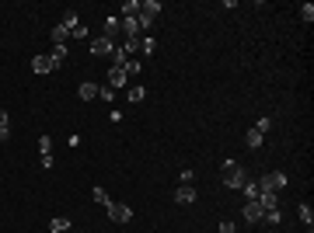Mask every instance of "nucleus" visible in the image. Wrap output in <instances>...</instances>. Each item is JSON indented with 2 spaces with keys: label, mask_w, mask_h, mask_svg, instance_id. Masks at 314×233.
Segmentation results:
<instances>
[{
  "label": "nucleus",
  "mask_w": 314,
  "mask_h": 233,
  "mask_svg": "<svg viewBox=\"0 0 314 233\" xmlns=\"http://www.w3.org/2000/svg\"><path fill=\"white\" fill-rule=\"evenodd\" d=\"M91 198H95L98 205H108V202H112V198H108V192H105V188H91Z\"/></svg>",
  "instance_id": "obj_25"
},
{
  "label": "nucleus",
  "mask_w": 314,
  "mask_h": 233,
  "mask_svg": "<svg viewBox=\"0 0 314 233\" xmlns=\"http://www.w3.org/2000/svg\"><path fill=\"white\" fill-rule=\"evenodd\" d=\"M258 188H262V192H279V188H286V174L273 171V174H265L258 181Z\"/></svg>",
  "instance_id": "obj_5"
},
{
  "label": "nucleus",
  "mask_w": 314,
  "mask_h": 233,
  "mask_svg": "<svg viewBox=\"0 0 314 233\" xmlns=\"http://www.w3.org/2000/svg\"><path fill=\"white\" fill-rule=\"evenodd\" d=\"M112 49H116V42H112V39H105V35L91 42V56H112Z\"/></svg>",
  "instance_id": "obj_7"
},
{
  "label": "nucleus",
  "mask_w": 314,
  "mask_h": 233,
  "mask_svg": "<svg viewBox=\"0 0 314 233\" xmlns=\"http://www.w3.org/2000/svg\"><path fill=\"white\" fill-rule=\"evenodd\" d=\"M262 209H279V192H258V198H255Z\"/></svg>",
  "instance_id": "obj_11"
},
{
  "label": "nucleus",
  "mask_w": 314,
  "mask_h": 233,
  "mask_svg": "<svg viewBox=\"0 0 314 233\" xmlns=\"http://www.w3.org/2000/svg\"><path fill=\"white\" fill-rule=\"evenodd\" d=\"M192 181H196V174H192V171H189V167H185V171H182V174H178V185H192Z\"/></svg>",
  "instance_id": "obj_33"
},
{
  "label": "nucleus",
  "mask_w": 314,
  "mask_h": 233,
  "mask_svg": "<svg viewBox=\"0 0 314 233\" xmlns=\"http://www.w3.org/2000/svg\"><path fill=\"white\" fill-rule=\"evenodd\" d=\"M32 70H35L39 77H42V73H49V70H53V66H49V56H35V59H32Z\"/></svg>",
  "instance_id": "obj_17"
},
{
  "label": "nucleus",
  "mask_w": 314,
  "mask_h": 233,
  "mask_svg": "<svg viewBox=\"0 0 314 233\" xmlns=\"http://www.w3.org/2000/svg\"><path fill=\"white\" fill-rule=\"evenodd\" d=\"M11 139V115L0 108V143H7Z\"/></svg>",
  "instance_id": "obj_14"
},
{
  "label": "nucleus",
  "mask_w": 314,
  "mask_h": 233,
  "mask_svg": "<svg viewBox=\"0 0 314 233\" xmlns=\"http://www.w3.org/2000/svg\"><path fill=\"white\" fill-rule=\"evenodd\" d=\"M241 216H244L248 223H262V216H265V209H262V205H258L255 198H252V202H248V205L241 209Z\"/></svg>",
  "instance_id": "obj_9"
},
{
  "label": "nucleus",
  "mask_w": 314,
  "mask_h": 233,
  "mask_svg": "<svg viewBox=\"0 0 314 233\" xmlns=\"http://www.w3.org/2000/svg\"><path fill=\"white\" fill-rule=\"evenodd\" d=\"M241 192H244V198H248V202H252V198H258V192H262V188H258V181H252V177H248V181H244V188H241Z\"/></svg>",
  "instance_id": "obj_21"
},
{
  "label": "nucleus",
  "mask_w": 314,
  "mask_h": 233,
  "mask_svg": "<svg viewBox=\"0 0 314 233\" xmlns=\"http://www.w3.org/2000/svg\"><path fill=\"white\" fill-rule=\"evenodd\" d=\"M122 35V18L112 14V18H105V39H119Z\"/></svg>",
  "instance_id": "obj_10"
},
{
  "label": "nucleus",
  "mask_w": 314,
  "mask_h": 233,
  "mask_svg": "<svg viewBox=\"0 0 314 233\" xmlns=\"http://www.w3.org/2000/svg\"><path fill=\"white\" fill-rule=\"evenodd\" d=\"M137 14H140V0H126L119 11V18H137Z\"/></svg>",
  "instance_id": "obj_16"
},
{
  "label": "nucleus",
  "mask_w": 314,
  "mask_h": 233,
  "mask_svg": "<svg viewBox=\"0 0 314 233\" xmlns=\"http://www.w3.org/2000/svg\"><path fill=\"white\" fill-rule=\"evenodd\" d=\"M39 150H42V157L53 153V139H49V136H39Z\"/></svg>",
  "instance_id": "obj_32"
},
{
  "label": "nucleus",
  "mask_w": 314,
  "mask_h": 233,
  "mask_svg": "<svg viewBox=\"0 0 314 233\" xmlns=\"http://www.w3.org/2000/svg\"><path fill=\"white\" fill-rule=\"evenodd\" d=\"M126 97H129V101H133V105H140V101H143V97H147V91H143V84H133V87H129V91H126Z\"/></svg>",
  "instance_id": "obj_19"
},
{
  "label": "nucleus",
  "mask_w": 314,
  "mask_h": 233,
  "mask_svg": "<svg viewBox=\"0 0 314 233\" xmlns=\"http://www.w3.org/2000/svg\"><path fill=\"white\" fill-rule=\"evenodd\" d=\"M269 129H273V118H269V115H262V118L255 122V133H262V136H265Z\"/></svg>",
  "instance_id": "obj_27"
},
{
  "label": "nucleus",
  "mask_w": 314,
  "mask_h": 233,
  "mask_svg": "<svg viewBox=\"0 0 314 233\" xmlns=\"http://www.w3.org/2000/svg\"><path fill=\"white\" fill-rule=\"evenodd\" d=\"M157 14H161V4H157V0H143V4H140V14H137L140 28H150L157 21Z\"/></svg>",
  "instance_id": "obj_3"
},
{
  "label": "nucleus",
  "mask_w": 314,
  "mask_h": 233,
  "mask_svg": "<svg viewBox=\"0 0 314 233\" xmlns=\"http://www.w3.org/2000/svg\"><path fill=\"white\" fill-rule=\"evenodd\" d=\"M244 143H248L252 150H258V146L265 143V136H262V133H255V129H248V136H244Z\"/></svg>",
  "instance_id": "obj_23"
},
{
  "label": "nucleus",
  "mask_w": 314,
  "mask_h": 233,
  "mask_svg": "<svg viewBox=\"0 0 314 233\" xmlns=\"http://www.w3.org/2000/svg\"><path fill=\"white\" fill-rule=\"evenodd\" d=\"M98 97H101V101H112V97H116V91H112L108 84H101V87H98Z\"/></svg>",
  "instance_id": "obj_31"
},
{
  "label": "nucleus",
  "mask_w": 314,
  "mask_h": 233,
  "mask_svg": "<svg viewBox=\"0 0 314 233\" xmlns=\"http://www.w3.org/2000/svg\"><path fill=\"white\" fill-rule=\"evenodd\" d=\"M262 223H269V226H279V223H283V213H279V209H265Z\"/></svg>",
  "instance_id": "obj_22"
},
{
  "label": "nucleus",
  "mask_w": 314,
  "mask_h": 233,
  "mask_svg": "<svg viewBox=\"0 0 314 233\" xmlns=\"http://www.w3.org/2000/svg\"><path fill=\"white\" fill-rule=\"evenodd\" d=\"M220 177H223V185H227V188L241 192V188H244V181H248V171H244L237 160H223V167H220Z\"/></svg>",
  "instance_id": "obj_1"
},
{
  "label": "nucleus",
  "mask_w": 314,
  "mask_h": 233,
  "mask_svg": "<svg viewBox=\"0 0 314 233\" xmlns=\"http://www.w3.org/2000/svg\"><path fill=\"white\" fill-rule=\"evenodd\" d=\"M91 97H98V84H80V101H91Z\"/></svg>",
  "instance_id": "obj_20"
},
{
  "label": "nucleus",
  "mask_w": 314,
  "mask_h": 233,
  "mask_svg": "<svg viewBox=\"0 0 314 233\" xmlns=\"http://www.w3.org/2000/svg\"><path fill=\"white\" fill-rule=\"evenodd\" d=\"M63 59H66V45H53V53H49V66L59 70V66H63Z\"/></svg>",
  "instance_id": "obj_13"
},
{
  "label": "nucleus",
  "mask_w": 314,
  "mask_h": 233,
  "mask_svg": "<svg viewBox=\"0 0 314 233\" xmlns=\"http://www.w3.org/2000/svg\"><path fill=\"white\" fill-rule=\"evenodd\" d=\"M105 213H108L112 223H129V219H133V209H129V205H122V202H108V205H105Z\"/></svg>",
  "instance_id": "obj_4"
},
{
  "label": "nucleus",
  "mask_w": 314,
  "mask_h": 233,
  "mask_svg": "<svg viewBox=\"0 0 314 233\" xmlns=\"http://www.w3.org/2000/svg\"><path fill=\"white\" fill-rule=\"evenodd\" d=\"M74 24H77V14H74V11H66V14H63V21L53 28V45H66V39H70V28H74Z\"/></svg>",
  "instance_id": "obj_2"
},
{
  "label": "nucleus",
  "mask_w": 314,
  "mask_h": 233,
  "mask_svg": "<svg viewBox=\"0 0 314 233\" xmlns=\"http://www.w3.org/2000/svg\"><path fill=\"white\" fill-rule=\"evenodd\" d=\"M70 230V219L66 216H56V219H49V233H66Z\"/></svg>",
  "instance_id": "obj_15"
},
{
  "label": "nucleus",
  "mask_w": 314,
  "mask_h": 233,
  "mask_svg": "<svg viewBox=\"0 0 314 233\" xmlns=\"http://www.w3.org/2000/svg\"><path fill=\"white\" fill-rule=\"evenodd\" d=\"M122 49H126V56H133V53L140 49V39H126V45H122Z\"/></svg>",
  "instance_id": "obj_34"
},
{
  "label": "nucleus",
  "mask_w": 314,
  "mask_h": 233,
  "mask_svg": "<svg viewBox=\"0 0 314 233\" xmlns=\"http://www.w3.org/2000/svg\"><path fill=\"white\" fill-rule=\"evenodd\" d=\"M126 49H122V45H116V49H112V66H126Z\"/></svg>",
  "instance_id": "obj_24"
},
{
  "label": "nucleus",
  "mask_w": 314,
  "mask_h": 233,
  "mask_svg": "<svg viewBox=\"0 0 314 233\" xmlns=\"http://www.w3.org/2000/svg\"><path fill=\"white\" fill-rule=\"evenodd\" d=\"M140 49H143V56H154L157 42H154V39H140Z\"/></svg>",
  "instance_id": "obj_28"
},
{
  "label": "nucleus",
  "mask_w": 314,
  "mask_h": 233,
  "mask_svg": "<svg viewBox=\"0 0 314 233\" xmlns=\"http://www.w3.org/2000/svg\"><path fill=\"white\" fill-rule=\"evenodd\" d=\"M300 18L311 24V21H314V4H304V7H300Z\"/></svg>",
  "instance_id": "obj_30"
},
{
  "label": "nucleus",
  "mask_w": 314,
  "mask_h": 233,
  "mask_svg": "<svg viewBox=\"0 0 314 233\" xmlns=\"http://www.w3.org/2000/svg\"><path fill=\"white\" fill-rule=\"evenodd\" d=\"M126 84H129L126 70H122V66H108V87H112V91H119V87H126Z\"/></svg>",
  "instance_id": "obj_6"
},
{
  "label": "nucleus",
  "mask_w": 314,
  "mask_h": 233,
  "mask_svg": "<svg viewBox=\"0 0 314 233\" xmlns=\"http://www.w3.org/2000/svg\"><path fill=\"white\" fill-rule=\"evenodd\" d=\"M70 39H87V28H84V24H74V28H70Z\"/></svg>",
  "instance_id": "obj_29"
},
{
  "label": "nucleus",
  "mask_w": 314,
  "mask_h": 233,
  "mask_svg": "<svg viewBox=\"0 0 314 233\" xmlns=\"http://www.w3.org/2000/svg\"><path fill=\"white\" fill-rule=\"evenodd\" d=\"M297 216H300V223H307V230H311V226H314V209H311V205H307V202H304V205L297 209Z\"/></svg>",
  "instance_id": "obj_18"
},
{
  "label": "nucleus",
  "mask_w": 314,
  "mask_h": 233,
  "mask_svg": "<svg viewBox=\"0 0 314 233\" xmlns=\"http://www.w3.org/2000/svg\"><path fill=\"white\" fill-rule=\"evenodd\" d=\"M122 70H126V77H137L143 66H140V59H126V66H122Z\"/></svg>",
  "instance_id": "obj_26"
},
{
  "label": "nucleus",
  "mask_w": 314,
  "mask_h": 233,
  "mask_svg": "<svg viewBox=\"0 0 314 233\" xmlns=\"http://www.w3.org/2000/svg\"><path fill=\"white\" fill-rule=\"evenodd\" d=\"M220 233H234V223H231V219H223V223H220Z\"/></svg>",
  "instance_id": "obj_35"
},
{
  "label": "nucleus",
  "mask_w": 314,
  "mask_h": 233,
  "mask_svg": "<svg viewBox=\"0 0 314 233\" xmlns=\"http://www.w3.org/2000/svg\"><path fill=\"white\" fill-rule=\"evenodd\" d=\"M122 35H126V39H140V21L137 18H122Z\"/></svg>",
  "instance_id": "obj_12"
},
{
  "label": "nucleus",
  "mask_w": 314,
  "mask_h": 233,
  "mask_svg": "<svg viewBox=\"0 0 314 233\" xmlns=\"http://www.w3.org/2000/svg\"><path fill=\"white\" fill-rule=\"evenodd\" d=\"M66 233H74V230H66Z\"/></svg>",
  "instance_id": "obj_36"
},
{
  "label": "nucleus",
  "mask_w": 314,
  "mask_h": 233,
  "mask_svg": "<svg viewBox=\"0 0 314 233\" xmlns=\"http://www.w3.org/2000/svg\"><path fill=\"white\" fill-rule=\"evenodd\" d=\"M175 202L178 205H192V202H196V188H192V185H178L175 188Z\"/></svg>",
  "instance_id": "obj_8"
}]
</instances>
